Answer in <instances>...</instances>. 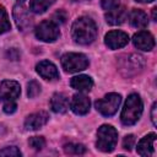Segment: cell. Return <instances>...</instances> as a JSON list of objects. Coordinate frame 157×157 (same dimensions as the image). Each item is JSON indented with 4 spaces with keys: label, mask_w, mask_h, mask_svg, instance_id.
Masks as SVG:
<instances>
[{
    "label": "cell",
    "mask_w": 157,
    "mask_h": 157,
    "mask_svg": "<svg viewBox=\"0 0 157 157\" xmlns=\"http://www.w3.org/2000/svg\"><path fill=\"white\" fill-rule=\"evenodd\" d=\"M50 108L55 113H65L69 108V98L64 93H54L50 99Z\"/></svg>",
    "instance_id": "e0dca14e"
},
{
    "label": "cell",
    "mask_w": 157,
    "mask_h": 157,
    "mask_svg": "<svg viewBox=\"0 0 157 157\" xmlns=\"http://www.w3.org/2000/svg\"><path fill=\"white\" fill-rule=\"evenodd\" d=\"M144 58L137 54L124 55L119 60V71L124 76H134L144 67Z\"/></svg>",
    "instance_id": "277c9868"
},
{
    "label": "cell",
    "mask_w": 157,
    "mask_h": 157,
    "mask_svg": "<svg viewBox=\"0 0 157 157\" xmlns=\"http://www.w3.org/2000/svg\"><path fill=\"white\" fill-rule=\"evenodd\" d=\"M70 86L77 91H81V92H88L91 91L92 86H93V81L90 76L87 75H78V76H75L71 78L70 81Z\"/></svg>",
    "instance_id": "ac0fdd59"
},
{
    "label": "cell",
    "mask_w": 157,
    "mask_h": 157,
    "mask_svg": "<svg viewBox=\"0 0 157 157\" xmlns=\"http://www.w3.org/2000/svg\"><path fill=\"white\" fill-rule=\"evenodd\" d=\"M118 142V131L108 124L102 125L97 131L96 146L103 152H112Z\"/></svg>",
    "instance_id": "3957f363"
},
{
    "label": "cell",
    "mask_w": 157,
    "mask_h": 157,
    "mask_svg": "<svg viewBox=\"0 0 157 157\" xmlns=\"http://www.w3.org/2000/svg\"><path fill=\"white\" fill-rule=\"evenodd\" d=\"M36 71L45 80H55L59 78V71L56 69V66L48 61V60H43L40 63L37 64L36 66Z\"/></svg>",
    "instance_id": "9a60e30c"
},
{
    "label": "cell",
    "mask_w": 157,
    "mask_h": 157,
    "mask_svg": "<svg viewBox=\"0 0 157 157\" xmlns=\"http://www.w3.org/2000/svg\"><path fill=\"white\" fill-rule=\"evenodd\" d=\"M135 145V136L134 135H126L123 140V147L128 151H130Z\"/></svg>",
    "instance_id": "4316f807"
},
{
    "label": "cell",
    "mask_w": 157,
    "mask_h": 157,
    "mask_svg": "<svg viewBox=\"0 0 157 157\" xmlns=\"http://www.w3.org/2000/svg\"><path fill=\"white\" fill-rule=\"evenodd\" d=\"M156 10H157L156 7H153V9H152V18H153L155 21H156Z\"/></svg>",
    "instance_id": "1f68e13d"
},
{
    "label": "cell",
    "mask_w": 157,
    "mask_h": 157,
    "mask_svg": "<svg viewBox=\"0 0 157 157\" xmlns=\"http://www.w3.org/2000/svg\"><path fill=\"white\" fill-rule=\"evenodd\" d=\"M104 43L109 49H119L129 43V36L123 31H110L105 34Z\"/></svg>",
    "instance_id": "30bf717a"
},
{
    "label": "cell",
    "mask_w": 157,
    "mask_h": 157,
    "mask_svg": "<svg viewBox=\"0 0 157 157\" xmlns=\"http://www.w3.org/2000/svg\"><path fill=\"white\" fill-rule=\"evenodd\" d=\"M144 110V104L137 93H131L124 104V108L120 114V120L124 125L130 126L139 121Z\"/></svg>",
    "instance_id": "7a4b0ae2"
},
{
    "label": "cell",
    "mask_w": 157,
    "mask_h": 157,
    "mask_svg": "<svg viewBox=\"0 0 157 157\" xmlns=\"http://www.w3.org/2000/svg\"><path fill=\"white\" fill-rule=\"evenodd\" d=\"M126 17H128V13L124 6H117L105 12V21L113 26L121 25L126 20Z\"/></svg>",
    "instance_id": "2e32d148"
},
{
    "label": "cell",
    "mask_w": 157,
    "mask_h": 157,
    "mask_svg": "<svg viewBox=\"0 0 157 157\" xmlns=\"http://www.w3.org/2000/svg\"><path fill=\"white\" fill-rule=\"evenodd\" d=\"M54 1L55 0H31L29 10L34 13H43L54 4Z\"/></svg>",
    "instance_id": "ffe728a7"
},
{
    "label": "cell",
    "mask_w": 157,
    "mask_h": 157,
    "mask_svg": "<svg viewBox=\"0 0 157 157\" xmlns=\"http://www.w3.org/2000/svg\"><path fill=\"white\" fill-rule=\"evenodd\" d=\"M101 6L108 11L119 6V0H101Z\"/></svg>",
    "instance_id": "83f0119b"
},
{
    "label": "cell",
    "mask_w": 157,
    "mask_h": 157,
    "mask_svg": "<svg viewBox=\"0 0 157 157\" xmlns=\"http://www.w3.org/2000/svg\"><path fill=\"white\" fill-rule=\"evenodd\" d=\"M7 56H9L11 60H17V59L20 58V53H18L15 48H12V49H10V50L7 52Z\"/></svg>",
    "instance_id": "f546056e"
},
{
    "label": "cell",
    "mask_w": 157,
    "mask_h": 157,
    "mask_svg": "<svg viewBox=\"0 0 157 157\" xmlns=\"http://www.w3.org/2000/svg\"><path fill=\"white\" fill-rule=\"evenodd\" d=\"M40 93V85L37 81H31L27 85V94L29 98H34Z\"/></svg>",
    "instance_id": "603a6c76"
},
{
    "label": "cell",
    "mask_w": 157,
    "mask_h": 157,
    "mask_svg": "<svg viewBox=\"0 0 157 157\" xmlns=\"http://www.w3.org/2000/svg\"><path fill=\"white\" fill-rule=\"evenodd\" d=\"M36 37L43 42H54L58 39L60 32H59V26L52 21V20H44L42 21L34 29Z\"/></svg>",
    "instance_id": "52a82bcc"
},
{
    "label": "cell",
    "mask_w": 157,
    "mask_h": 157,
    "mask_svg": "<svg viewBox=\"0 0 157 157\" xmlns=\"http://www.w3.org/2000/svg\"><path fill=\"white\" fill-rule=\"evenodd\" d=\"M49 120V115L47 112H37L29 114L25 120L26 130H38L44 126Z\"/></svg>",
    "instance_id": "4fadbf2b"
},
{
    "label": "cell",
    "mask_w": 157,
    "mask_h": 157,
    "mask_svg": "<svg viewBox=\"0 0 157 157\" xmlns=\"http://www.w3.org/2000/svg\"><path fill=\"white\" fill-rule=\"evenodd\" d=\"M16 109H17V105H16L15 101H7V102H5V104H4V112L6 114H12V113L16 112Z\"/></svg>",
    "instance_id": "f1b7e54d"
},
{
    "label": "cell",
    "mask_w": 157,
    "mask_h": 157,
    "mask_svg": "<svg viewBox=\"0 0 157 157\" xmlns=\"http://www.w3.org/2000/svg\"><path fill=\"white\" fill-rule=\"evenodd\" d=\"M11 29V25L9 21V16L7 12L5 10V7L2 5H0V34L6 33Z\"/></svg>",
    "instance_id": "44dd1931"
},
{
    "label": "cell",
    "mask_w": 157,
    "mask_h": 157,
    "mask_svg": "<svg viewBox=\"0 0 157 157\" xmlns=\"http://www.w3.org/2000/svg\"><path fill=\"white\" fill-rule=\"evenodd\" d=\"M132 43L137 49L145 50V52H150L155 47V38L150 32L140 31L132 37Z\"/></svg>",
    "instance_id": "8fae6325"
},
{
    "label": "cell",
    "mask_w": 157,
    "mask_h": 157,
    "mask_svg": "<svg viewBox=\"0 0 157 157\" xmlns=\"http://www.w3.org/2000/svg\"><path fill=\"white\" fill-rule=\"evenodd\" d=\"M129 22L135 28H145L148 25V18L142 10L132 9L131 12L129 13Z\"/></svg>",
    "instance_id": "d6986e66"
},
{
    "label": "cell",
    "mask_w": 157,
    "mask_h": 157,
    "mask_svg": "<svg viewBox=\"0 0 157 157\" xmlns=\"http://www.w3.org/2000/svg\"><path fill=\"white\" fill-rule=\"evenodd\" d=\"M21 93V87L17 81L5 80L0 83V101H15Z\"/></svg>",
    "instance_id": "ba28073f"
},
{
    "label": "cell",
    "mask_w": 157,
    "mask_h": 157,
    "mask_svg": "<svg viewBox=\"0 0 157 157\" xmlns=\"http://www.w3.org/2000/svg\"><path fill=\"white\" fill-rule=\"evenodd\" d=\"M28 144L34 150H42L45 146V140L43 136H32L28 140Z\"/></svg>",
    "instance_id": "cb8c5ba5"
},
{
    "label": "cell",
    "mask_w": 157,
    "mask_h": 157,
    "mask_svg": "<svg viewBox=\"0 0 157 157\" xmlns=\"http://www.w3.org/2000/svg\"><path fill=\"white\" fill-rule=\"evenodd\" d=\"M155 142H156V134L151 132L142 137L137 144V153L144 157L152 156L155 153Z\"/></svg>",
    "instance_id": "5bb4252c"
},
{
    "label": "cell",
    "mask_w": 157,
    "mask_h": 157,
    "mask_svg": "<svg viewBox=\"0 0 157 157\" xmlns=\"http://www.w3.org/2000/svg\"><path fill=\"white\" fill-rule=\"evenodd\" d=\"M90 107H91V102H90V98L87 96H85L82 93L74 94L71 103H70V108L75 114L85 115L90 112Z\"/></svg>",
    "instance_id": "7c38bea8"
},
{
    "label": "cell",
    "mask_w": 157,
    "mask_h": 157,
    "mask_svg": "<svg viewBox=\"0 0 157 157\" xmlns=\"http://www.w3.org/2000/svg\"><path fill=\"white\" fill-rule=\"evenodd\" d=\"M71 34L76 43L87 45L96 39L97 26L91 17H78L71 26Z\"/></svg>",
    "instance_id": "6da1fadb"
},
{
    "label": "cell",
    "mask_w": 157,
    "mask_h": 157,
    "mask_svg": "<svg viewBox=\"0 0 157 157\" xmlns=\"http://www.w3.org/2000/svg\"><path fill=\"white\" fill-rule=\"evenodd\" d=\"M12 15H13L15 22H16V25H17L20 31H26V29H28L31 27V25H32V16H31L29 11L23 5H21V4L15 5Z\"/></svg>",
    "instance_id": "9c48e42d"
},
{
    "label": "cell",
    "mask_w": 157,
    "mask_h": 157,
    "mask_svg": "<svg viewBox=\"0 0 157 157\" xmlns=\"http://www.w3.org/2000/svg\"><path fill=\"white\" fill-rule=\"evenodd\" d=\"M72 1H86V0H72Z\"/></svg>",
    "instance_id": "836d02e7"
},
{
    "label": "cell",
    "mask_w": 157,
    "mask_h": 157,
    "mask_svg": "<svg viewBox=\"0 0 157 157\" xmlns=\"http://www.w3.org/2000/svg\"><path fill=\"white\" fill-rule=\"evenodd\" d=\"M121 103V96L118 93H108L103 98L96 101V109L104 117H112L117 113Z\"/></svg>",
    "instance_id": "8992f818"
},
{
    "label": "cell",
    "mask_w": 157,
    "mask_h": 157,
    "mask_svg": "<svg viewBox=\"0 0 157 157\" xmlns=\"http://www.w3.org/2000/svg\"><path fill=\"white\" fill-rule=\"evenodd\" d=\"M21 151L16 147V146H9V147H5L4 150L0 151V156H12V157H18L21 156Z\"/></svg>",
    "instance_id": "d4e9b609"
},
{
    "label": "cell",
    "mask_w": 157,
    "mask_h": 157,
    "mask_svg": "<svg viewBox=\"0 0 157 157\" xmlns=\"http://www.w3.org/2000/svg\"><path fill=\"white\" fill-rule=\"evenodd\" d=\"M61 66L67 72H78L88 66V59L81 53H66L61 56Z\"/></svg>",
    "instance_id": "5b68a950"
},
{
    "label": "cell",
    "mask_w": 157,
    "mask_h": 157,
    "mask_svg": "<svg viewBox=\"0 0 157 157\" xmlns=\"http://www.w3.org/2000/svg\"><path fill=\"white\" fill-rule=\"evenodd\" d=\"M18 1H25V0H18Z\"/></svg>",
    "instance_id": "e575fe53"
},
{
    "label": "cell",
    "mask_w": 157,
    "mask_h": 157,
    "mask_svg": "<svg viewBox=\"0 0 157 157\" xmlns=\"http://www.w3.org/2000/svg\"><path fill=\"white\" fill-rule=\"evenodd\" d=\"M64 151L69 155H82L86 152V147L81 144H66L64 146Z\"/></svg>",
    "instance_id": "7402d4cb"
},
{
    "label": "cell",
    "mask_w": 157,
    "mask_h": 157,
    "mask_svg": "<svg viewBox=\"0 0 157 157\" xmlns=\"http://www.w3.org/2000/svg\"><path fill=\"white\" fill-rule=\"evenodd\" d=\"M66 18H67V13L64 10H59L53 15V20L52 21H54L56 25H59V23H64L66 21Z\"/></svg>",
    "instance_id": "484cf974"
},
{
    "label": "cell",
    "mask_w": 157,
    "mask_h": 157,
    "mask_svg": "<svg viewBox=\"0 0 157 157\" xmlns=\"http://www.w3.org/2000/svg\"><path fill=\"white\" fill-rule=\"evenodd\" d=\"M156 107H157V103H153L152 109H151V119H152V123H153L155 126L157 125V121H156Z\"/></svg>",
    "instance_id": "4dcf8cb0"
},
{
    "label": "cell",
    "mask_w": 157,
    "mask_h": 157,
    "mask_svg": "<svg viewBox=\"0 0 157 157\" xmlns=\"http://www.w3.org/2000/svg\"><path fill=\"white\" fill-rule=\"evenodd\" d=\"M135 1H137V2H151L153 0H135Z\"/></svg>",
    "instance_id": "d6a6232c"
}]
</instances>
